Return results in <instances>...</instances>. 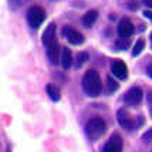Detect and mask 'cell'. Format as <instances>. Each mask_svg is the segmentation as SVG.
Returning <instances> with one entry per match:
<instances>
[{
    "instance_id": "cell-5",
    "label": "cell",
    "mask_w": 152,
    "mask_h": 152,
    "mask_svg": "<svg viewBox=\"0 0 152 152\" xmlns=\"http://www.w3.org/2000/svg\"><path fill=\"white\" fill-rule=\"evenodd\" d=\"M63 36H64V37L68 40V43L73 44V46H80V44H83V43L86 41L83 33H80L78 30H75L74 27H70V26L63 27Z\"/></svg>"
},
{
    "instance_id": "cell-13",
    "label": "cell",
    "mask_w": 152,
    "mask_h": 152,
    "mask_svg": "<svg viewBox=\"0 0 152 152\" xmlns=\"http://www.w3.org/2000/svg\"><path fill=\"white\" fill-rule=\"evenodd\" d=\"M98 17V12L97 10H88L84 16H83V24L86 27H91L95 23V20Z\"/></svg>"
},
{
    "instance_id": "cell-21",
    "label": "cell",
    "mask_w": 152,
    "mask_h": 152,
    "mask_svg": "<svg viewBox=\"0 0 152 152\" xmlns=\"http://www.w3.org/2000/svg\"><path fill=\"white\" fill-rule=\"evenodd\" d=\"M144 16H145L146 19H149L152 21V12H149V10H145V12H144Z\"/></svg>"
},
{
    "instance_id": "cell-23",
    "label": "cell",
    "mask_w": 152,
    "mask_h": 152,
    "mask_svg": "<svg viewBox=\"0 0 152 152\" xmlns=\"http://www.w3.org/2000/svg\"><path fill=\"white\" fill-rule=\"evenodd\" d=\"M151 46H152V33H151Z\"/></svg>"
},
{
    "instance_id": "cell-2",
    "label": "cell",
    "mask_w": 152,
    "mask_h": 152,
    "mask_svg": "<svg viewBox=\"0 0 152 152\" xmlns=\"http://www.w3.org/2000/svg\"><path fill=\"white\" fill-rule=\"evenodd\" d=\"M87 135L91 139H98L107 132V124L101 117H94L91 118L86 125Z\"/></svg>"
},
{
    "instance_id": "cell-9",
    "label": "cell",
    "mask_w": 152,
    "mask_h": 152,
    "mask_svg": "<svg viewBox=\"0 0 152 152\" xmlns=\"http://www.w3.org/2000/svg\"><path fill=\"white\" fill-rule=\"evenodd\" d=\"M118 34L121 39H129L134 34V24L131 23V20L122 19L118 24Z\"/></svg>"
},
{
    "instance_id": "cell-1",
    "label": "cell",
    "mask_w": 152,
    "mask_h": 152,
    "mask_svg": "<svg viewBox=\"0 0 152 152\" xmlns=\"http://www.w3.org/2000/svg\"><path fill=\"white\" fill-rule=\"evenodd\" d=\"M83 88L86 91L87 95L90 97H98L102 91V84H101V77L99 73L95 70H88L84 77H83Z\"/></svg>"
},
{
    "instance_id": "cell-3",
    "label": "cell",
    "mask_w": 152,
    "mask_h": 152,
    "mask_svg": "<svg viewBox=\"0 0 152 152\" xmlns=\"http://www.w3.org/2000/svg\"><path fill=\"white\" fill-rule=\"evenodd\" d=\"M44 20H46V12H44L43 7L33 6L28 9V12H27V21H28L30 27L39 28L43 24Z\"/></svg>"
},
{
    "instance_id": "cell-18",
    "label": "cell",
    "mask_w": 152,
    "mask_h": 152,
    "mask_svg": "<svg viewBox=\"0 0 152 152\" xmlns=\"http://www.w3.org/2000/svg\"><path fill=\"white\" fill-rule=\"evenodd\" d=\"M107 84H108V90L110 91H117L118 90V84H117V81H114L111 75L107 77Z\"/></svg>"
},
{
    "instance_id": "cell-17",
    "label": "cell",
    "mask_w": 152,
    "mask_h": 152,
    "mask_svg": "<svg viewBox=\"0 0 152 152\" xmlns=\"http://www.w3.org/2000/svg\"><path fill=\"white\" fill-rule=\"evenodd\" d=\"M129 47V40L128 39H118L115 41V48L117 50H124Z\"/></svg>"
},
{
    "instance_id": "cell-14",
    "label": "cell",
    "mask_w": 152,
    "mask_h": 152,
    "mask_svg": "<svg viewBox=\"0 0 152 152\" xmlns=\"http://www.w3.org/2000/svg\"><path fill=\"white\" fill-rule=\"evenodd\" d=\"M46 91H47V94H48V97L53 99V101H60V98H61V93H60L58 87H56L54 84H47Z\"/></svg>"
},
{
    "instance_id": "cell-7",
    "label": "cell",
    "mask_w": 152,
    "mask_h": 152,
    "mask_svg": "<svg viewBox=\"0 0 152 152\" xmlns=\"http://www.w3.org/2000/svg\"><path fill=\"white\" fill-rule=\"evenodd\" d=\"M122 146H124L122 138L119 137L118 134H114L113 137L107 141L102 152H122Z\"/></svg>"
},
{
    "instance_id": "cell-19",
    "label": "cell",
    "mask_w": 152,
    "mask_h": 152,
    "mask_svg": "<svg viewBox=\"0 0 152 152\" xmlns=\"http://www.w3.org/2000/svg\"><path fill=\"white\" fill-rule=\"evenodd\" d=\"M9 6L12 10H17L21 6V0H9Z\"/></svg>"
},
{
    "instance_id": "cell-12",
    "label": "cell",
    "mask_w": 152,
    "mask_h": 152,
    "mask_svg": "<svg viewBox=\"0 0 152 152\" xmlns=\"http://www.w3.org/2000/svg\"><path fill=\"white\" fill-rule=\"evenodd\" d=\"M73 61H74V58H73L71 50L64 47V48L61 50V53H60V63H61L63 68H64V70H68V68L71 67V64H73Z\"/></svg>"
},
{
    "instance_id": "cell-6",
    "label": "cell",
    "mask_w": 152,
    "mask_h": 152,
    "mask_svg": "<svg viewBox=\"0 0 152 152\" xmlns=\"http://www.w3.org/2000/svg\"><path fill=\"white\" fill-rule=\"evenodd\" d=\"M142 98H144V91H142L139 87H132V88H129V90L126 91L125 97H124L125 102L131 107H135V105H138V104H141Z\"/></svg>"
},
{
    "instance_id": "cell-10",
    "label": "cell",
    "mask_w": 152,
    "mask_h": 152,
    "mask_svg": "<svg viewBox=\"0 0 152 152\" xmlns=\"http://www.w3.org/2000/svg\"><path fill=\"white\" fill-rule=\"evenodd\" d=\"M56 30H57V26H56V23H50L48 26L46 27V30H44V33H43V44L46 47H48L50 44H53V43H57V40H56Z\"/></svg>"
},
{
    "instance_id": "cell-8",
    "label": "cell",
    "mask_w": 152,
    "mask_h": 152,
    "mask_svg": "<svg viewBox=\"0 0 152 152\" xmlns=\"http://www.w3.org/2000/svg\"><path fill=\"white\" fill-rule=\"evenodd\" d=\"M111 73L118 80H126L128 77V67L122 60H115L111 66Z\"/></svg>"
},
{
    "instance_id": "cell-22",
    "label": "cell",
    "mask_w": 152,
    "mask_h": 152,
    "mask_svg": "<svg viewBox=\"0 0 152 152\" xmlns=\"http://www.w3.org/2000/svg\"><path fill=\"white\" fill-rule=\"evenodd\" d=\"M144 4H145L146 7H151L152 9V0H144Z\"/></svg>"
},
{
    "instance_id": "cell-20",
    "label": "cell",
    "mask_w": 152,
    "mask_h": 152,
    "mask_svg": "<svg viewBox=\"0 0 152 152\" xmlns=\"http://www.w3.org/2000/svg\"><path fill=\"white\" fill-rule=\"evenodd\" d=\"M142 139H144L145 142H149V141H152V128L146 129V132L142 135Z\"/></svg>"
},
{
    "instance_id": "cell-16",
    "label": "cell",
    "mask_w": 152,
    "mask_h": 152,
    "mask_svg": "<svg viewBox=\"0 0 152 152\" xmlns=\"http://www.w3.org/2000/svg\"><path fill=\"white\" fill-rule=\"evenodd\" d=\"M88 60H90V54H88V53H86V51H81V53H78L77 58H75V67H77V68L83 67L87 61H88Z\"/></svg>"
},
{
    "instance_id": "cell-15",
    "label": "cell",
    "mask_w": 152,
    "mask_h": 152,
    "mask_svg": "<svg viewBox=\"0 0 152 152\" xmlns=\"http://www.w3.org/2000/svg\"><path fill=\"white\" fill-rule=\"evenodd\" d=\"M144 47H145V40L144 39H138L135 41V44L132 47V56L134 57H137L139 54L142 53V50H144Z\"/></svg>"
},
{
    "instance_id": "cell-4",
    "label": "cell",
    "mask_w": 152,
    "mask_h": 152,
    "mask_svg": "<svg viewBox=\"0 0 152 152\" xmlns=\"http://www.w3.org/2000/svg\"><path fill=\"white\" fill-rule=\"evenodd\" d=\"M117 121H118L119 126L126 129V131H132L134 128H135V119H134V117L128 113V110H125V108L118 110V113H117Z\"/></svg>"
},
{
    "instance_id": "cell-24",
    "label": "cell",
    "mask_w": 152,
    "mask_h": 152,
    "mask_svg": "<svg viewBox=\"0 0 152 152\" xmlns=\"http://www.w3.org/2000/svg\"><path fill=\"white\" fill-rule=\"evenodd\" d=\"M149 74H151V77H152V71H151V73H149Z\"/></svg>"
},
{
    "instance_id": "cell-11",
    "label": "cell",
    "mask_w": 152,
    "mask_h": 152,
    "mask_svg": "<svg viewBox=\"0 0 152 152\" xmlns=\"http://www.w3.org/2000/svg\"><path fill=\"white\" fill-rule=\"evenodd\" d=\"M47 57L53 66H57L60 63V47L57 43H53L47 47Z\"/></svg>"
}]
</instances>
